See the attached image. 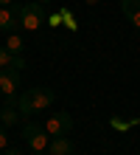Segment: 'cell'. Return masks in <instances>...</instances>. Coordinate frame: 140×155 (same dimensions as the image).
<instances>
[{"mask_svg": "<svg viewBox=\"0 0 140 155\" xmlns=\"http://www.w3.org/2000/svg\"><path fill=\"white\" fill-rule=\"evenodd\" d=\"M17 14H20V28L25 31H36L45 23V8L42 3H17Z\"/></svg>", "mask_w": 140, "mask_h": 155, "instance_id": "1", "label": "cell"}, {"mask_svg": "<svg viewBox=\"0 0 140 155\" xmlns=\"http://www.w3.org/2000/svg\"><path fill=\"white\" fill-rule=\"evenodd\" d=\"M23 138L28 141V147H31V152H45L48 150V130L45 127H39V124H34V121H28L25 127H23Z\"/></svg>", "mask_w": 140, "mask_h": 155, "instance_id": "2", "label": "cell"}, {"mask_svg": "<svg viewBox=\"0 0 140 155\" xmlns=\"http://www.w3.org/2000/svg\"><path fill=\"white\" fill-rule=\"evenodd\" d=\"M45 130H48V135H67L73 130V116L70 113H53L48 118V124H45Z\"/></svg>", "mask_w": 140, "mask_h": 155, "instance_id": "3", "label": "cell"}, {"mask_svg": "<svg viewBox=\"0 0 140 155\" xmlns=\"http://www.w3.org/2000/svg\"><path fill=\"white\" fill-rule=\"evenodd\" d=\"M17 87H20V71L3 68V71H0V93L14 96V93H17Z\"/></svg>", "mask_w": 140, "mask_h": 155, "instance_id": "4", "label": "cell"}, {"mask_svg": "<svg viewBox=\"0 0 140 155\" xmlns=\"http://www.w3.org/2000/svg\"><path fill=\"white\" fill-rule=\"evenodd\" d=\"M20 25V14H17V3L0 8V31H14Z\"/></svg>", "mask_w": 140, "mask_h": 155, "instance_id": "5", "label": "cell"}, {"mask_svg": "<svg viewBox=\"0 0 140 155\" xmlns=\"http://www.w3.org/2000/svg\"><path fill=\"white\" fill-rule=\"evenodd\" d=\"M20 121V110H17V99L14 96H6V104H3V110H0V124L3 127H11Z\"/></svg>", "mask_w": 140, "mask_h": 155, "instance_id": "6", "label": "cell"}, {"mask_svg": "<svg viewBox=\"0 0 140 155\" xmlns=\"http://www.w3.org/2000/svg\"><path fill=\"white\" fill-rule=\"evenodd\" d=\"M31 99H34V107H36V113H39V110H48V107L53 104L56 93H53L51 87H34V90H31Z\"/></svg>", "mask_w": 140, "mask_h": 155, "instance_id": "7", "label": "cell"}, {"mask_svg": "<svg viewBox=\"0 0 140 155\" xmlns=\"http://www.w3.org/2000/svg\"><path fill=\"white\" fill-rule=\"evenodd\" d=\"M48 150H51V155H73V144L67 135H53Z\"/></svg>", "mask_w": 140, "mask_h": 155, "instance_id": "8", "label": "cell"}, {"mask_svg": "<svg viewBox=\"0 0 140 155\" xmlns=\"http://www.w3.org/2000/svg\"><path fill=\"white\" fill-rule=\"evenodd\" d=\"M17 110H20V116H34V113H36L34 99H31V90H25V93L17 96Z\"/></svg>", "mask_w": 140, "mask_h": 155, "instance_id": "9", "label": "cell"}, {"mask_svg": "<svg viewBox=\"0 0 140 155\" xmlns=\"http://www.w3.org/2000/svg\"><path fill=\"white\" fill-rule=\"evenodd\" d=\"M23 48H25V42H23L20 34H8L6 37V51L8 54H23Z\"/></svg>", "mask_w": 140, "mask_h": 155, "instance_id": "10", "label": "cell"}, {"mask_svg": "<svg viewBox=\"0 0 140 155\" xmlns=\"http://www.w3.org/2000/svg\"><path fill=\"white\" fill-rule=\"evenodd\" d=\"M59 14H62V23L67 25L70 31H76V28H79V23H76V17L70 14V8H64V6H62V8H59Z\"/></svg>", "mask_w": 140, "mask_h": 155, "instance_id": "11", "label": "cell"}, {"mask_svg": "<svg viewBox=\"0 0 140 155\" xmlns=\"http://www.w3.org/2000/svg\"><path fill=\"white\" fill-rule=\"evenodd\" d=\"M120 8H123L126 17H132V14L140 12V0H120Z\"/></svg>", "mask_w": 140, "mask_h": 155, "instance_id": "12", "label": "cell"}, {"mask_svg": "<svg viewBox=\"0 0 140 155\" xmlns=\"http://www.w3.org/2000/svg\"><path fill=\"white\" fill-rule=\"evenodd\" d=\"M11 59H14V54H8L6 48H0V71H3V68H8V65H11Z\"/></svg>", "mask_w": 140, "mask_h": 155, "instance_id": "13", "label": "cell"}, {"mask_svg": "<svg viewBox=\"0 0 140 155\" xmlns=\"http://www.w3.org/2000/svg\"><path fill=\"white\" fill-rule=\"evenodd\" d=\"M109 124H112V127H115V130H118V133H123V130H129V127H132L135 121H123V118H112V121H109Z\"/></svg>", "mask_w": 140, "mask_h": 155, "instance_id": "14", "label": "cell"}, {"mask_svg": "<svg viewBox=\"0 0 140 155\" xmlns=\"http://www.w3.org/2000/svg\"><path fill=\"white\" fill-rule=\"evenodd\" d=\"M6 147H8V135H6V127L0 124V152H3Z\"/></svg>", "mask_w": 140, "mask_h": 155, "instance_id": "15", "label": "cell"}, {"mask_svg": "<svg viewBox=\"0 0 140 155\" xmlns=\"http://www.w3.org/2000/svg\"><path fill=\"white\" fill-rule=\"evenodd\" d=\"M129 23H132V25H135V28H140V12H137V14H132V17H129Z\"/></svg>", "mask_w": 140, "mask_h": 155, "instance_id": "16", "label": "cell"}, {"mask_svg": "<svg viewBox=\"0 0 140 155\" xmlns=\"http://www.w3.org/2000/svg\"><path fill=\"white\" fill-rule=\"evenodd\" d=\"M6 155H23V152H20V150H8V147H6Z\"/></svg>", "mask_w": 140, "mask_h": 155, "instance_id": "17", "label": "cell"}, {"mask_svg": "<svg viewBox=\"0 0 140 155\" xmlns=\"http://www.w3.org/2000/svg\"><path fill=\"white\" fill-rule=\"evenodd\" d=\"M14 3V0H0V6H11Z\"/></svg>", "mask_w": 140, "mask_h": 155, "instance_id": "18", "label": "cell"}, {"mask_svg": "<svg viewBox=\"0 0 140 155\" xmlns=\"http://www.w3.org/2000/svg\"><path fill=\"white\" fill-rule=\"evenodd\" d=\"M87 3H90V6H95V3H101V0H87Z\"/></svg>", "mask_w": 140, "mask_h": 155, "instance_id": "19", "label": "cell"}, {"mask_svg": "<svg viewBox=\"0 0 140 155\" xmlns=\"http://www.w3.org/2000/svg\"><path fill=\"white\" fill-rule=\"evenodd\" d=\"M36 3H51V0H36Z\"/></svg>", "mask_w": 140, "mask_h": 155, "instance_id": "20", "label": "cell"}, {"mask_svg": "<svg viewBox=\"0 0 140 155\" xmlns=\"http://www.w3.org/2000/svg\"><path fill=\"white\" fill-rule=\"evenodd\" d=\"M0 155H3V152H0Z\"/></svg>", "mask_w": 140, "mask_h": 155, "instance_id": "21", "label": "cell"}]
</instances>
